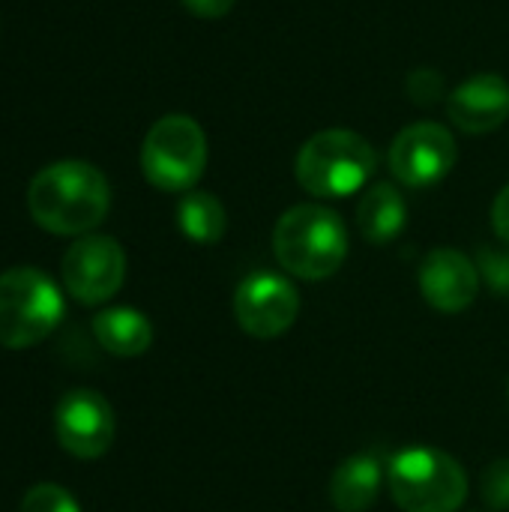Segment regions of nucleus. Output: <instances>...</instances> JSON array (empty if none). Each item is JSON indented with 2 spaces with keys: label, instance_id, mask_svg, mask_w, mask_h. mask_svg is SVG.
Returning <instances> with one entry per match:
<instances>
[{
  "label": "nucleus",
  "instance_id": "7ed1b4c3",
  "mask_svg": "<svg viewBox=\"0 0 509 512\" xmlns=\"http://www.w3.org/2000/svg\"><path fill=\"white\" fill-rule=\"evenodd\" d=\"M375 147L351 129H324L297 153V180L315 198H345L375 174Z\"/></svg>",
  "mask_w": 509,
  "mask_h": 512
},
{
  "label": "nucleus",
  "instance_id": "f8f14e48",
  "mask_svg": "<svg viewBox=\"0 0 509 512\" xmlns=\"http://www.w3.org/2000/svg\"><path fill=\"white\" fill-rule=\"evenodd\" d=\"M447 114L462 132H495L509 117V81L495 72L462 81L447 99Z\"/></svg>",
  "mask_w": 509,
  "mask_h": 512
},
{
  "label": "nucleus",
  "instance_id": "2eb2a0df",
  "mask_svg": "<svg viewBox=\"0 0 509 512\" xmlns=\"http://www.w3.org/2000/svg\"><path fill=\"white\" fill-rule=\"evenodd\" d=\"M408 222V207H405V198L396 186L390 183H378L372 186L360 207H357V225H360V234L375 243V246H384L390 240H396L402 234Z\"/></svg>",
  "mask_w": 509,
  "mask_h": 512
},
{
  "label": "nucleus",
  "instance_id": "aec40b11",
  "mask_svg": "<svg viewBox=\"0 0 509 512\" xmlns=\"http://www.w3.org/2000/svg\"><path fill=\"white\" fill-rule=\"evenodd\" d=\"M198 18H222L234 9L237 0H180Z\"/></svg>",
  "mask_w": 509,
  "mask_h": 512
},
{
  "label": "nucleus",
  "instance_id": "a211bd4d",
  "mask_svg": "<svg viewBox=\"0 0 509 512\" xmlns=\"http://www.w3.org/2000/svg\"><path fill=\"white\" fill-rule=\"evenodd\" d=\"M483 501L492 510H509V459H498L483 474Z\"/></svg>",
  "mask_w": 509,
  "mask_h": 512
},
{
  "label": "nucleus",
  "instance_id": "39448f33",
  "mask_svg": "<svg viewBox=\"0 0 509 512\" xmlns=\"http://www.w3.org/2000/svg\"><path fill=\"white\" fill-rule=\"evenodd\" d=\"M387 489L399 510L456 512L468 498V477L444 450L408 447L390 459Z\"/></svg>",
  "mask_w": 509,
  "mask_h": 512
},
{
  "label": "nucleus",
  "instance_id": "dca6fc26",
  "mask_svg": "<svg viewBox=\"0 0 509 512\" xmlns=\"http://www.w3.org/2000/svg\"><path fill=\"white\" fill-rule=\"evenodd\" d=\"M177 225L192 243H219L225 234V207L210 192H186L177 204Z\"/></svg>",
  "mask_w": 509,
  "mask_h": 512
},
{
  "label": "nucleus",
  "instance_id": "0eeeda50",
  "mask_svg": "<svg viewBox=\"0 0 509 512\" xmlns=\"http://www.w3.org/2000/svg\"><path fill=\"white\" fill-rule=\"evenodd\" d=\"M60 276L66 291L78 303L99 306L111 300L126 279L123 246L105 234H84L66 249L60 261Z\"/></svg>",
  "mask_w": 509,
  "mask_h": 512
},
{
  "label": "nucleus",
  "instance_id": "f257e3e1",
  "mask_svg": "<svg viewBox=\"0 0 509 512\" xmlns=\"http://www.w3.org/2000/svg\"><path fill=\"white\" fill-rule=\"evenodd\" d=\"M27 207L39 228L60 237H78L90 234L105 219L111 207V186L90 162L63 159L30 180Z\"/></svg>",
  "mask_w": 509,
  "mask_h": 512
},
{
  "label": "nucleus",
  "instance_id": "6e6552de",
  "mask_svg": "<svg viewBox=\"0 0 509 512\" xmlns=\"http://www.w3.org/2000/svg\"><path fill=\"white\" fill-rule=\"evenodd\" d=\"M456 138L441 123H414L402 129L390 147V171L411 189L441 183L456 165Z\"/></svg>",
  "mask_w": 509,
  "mask_h": 512
},
{
  "label": "nucleus",
  "instance_id": "f3484780",
  "mask_svg": "<svg viewBox=\"0 0 509 512\" xmlns=\"http://www.w3.org/2000/svg\"><path fill=\"white\" fill-rule=\"evenodd\" d=\"M18 512H81L75 498L54 486V483H39L33 489H27V495L21 498V507Z\"/></svg>",
  "mask_w": 509,
  "mask_h": 512
},
{
  "label": "nucleus",
  "instance_id": "9d476101",
  "mask_svg": "<svg viewBox=\"0 0 509 512\" xmlns=\"http://www.w3.org/2000/svg\"><path fill=\"white\" fill-rule=\"evenodd\" d=\"M300 312L297 288L276 273H252L237 285L234 294V315L237 324L255 339H276L282 336Z\"/></svg>",
  "mask_w": 509,
  "mask_h": 512
},
{
  "label": "nucleus",
  "instance_id": "412c9836",
  "mask_svg": "<svg viewBox=\"0 0 509 512\" xmlns=\"http://www.w3.org/2000/svg\"><path fill=\"white\" fill-rule=\"evenodd\" d=\"M492 225H495V234L509 243V186H504L495 198V207H492Z\"/></svg>",
  "mask_w": 509,
  "mask_h": 512
},
{
  "label": "nucleus",
  "instance_id": "4468645a",
  "mask_svg": "<svg viewBox=\"0 0 509 512\" xmlns=\"http://www.w3.org/2000/svg\"><path fill=\"white\" fill-rule=\"evenodd\" d=\"M93 336L114 357H138L150 348L153 327L147 315H141L138 309L114 306L93 318Z\"/></svg>",
  "mask_w": 509,
  "mask_h": 512
},
{
  "label": "nucleus",
  "instance_id": "f03ea898",
  "mask_svg": "<svg viewBox=\"0 0 509 512\" xmlns=\"http://www.w3.org/2000/svg\"><path fill=\"white\" fill-rule=\"evenodd\" d=\"M273 252L300 279H330L348 255L345 222L330 207L297 204L276 222Z\"/></svg>",
  "mask_w": 509,
  "mask_h": 512
},
{
  "label": "nucleus",
  "instance_id": "20e7f679",
  "mask_svg": "<svg viewBox=\"0 0 509 512\" xmlns=\"http://www.w3.org/2000/svg\"><path fill=\"white\" fill-rule=\"evenodd\" d=\"M63 294L36 267L0 273V348L24 351L48 339L63 321Z\"/></svg>",
  "mask_w": 509,
  "mask_h": 512
},
{
  "label": "nucleus",
  "instance_id": "423d86ee",
  "mask_svg": "<svg viewBox=\"0 0 509 512\" xmlns=\"http://www.w3.org/2000/svg\"><path fill=\"white\" fill-rule=\"evenodd\" d=\"M207 165L204 129L186 114L159 117L141 144V171L162 192L192 189Z\"/></svg>",
  "mask_w": 509,
  "mask_h": 512
},
{
  "label": "nucleus",
  "instance_id": "1a4fd4ad",
  "mask_svg": "<svg viewBox=\"0 0 509 512\" xmlns=\"http://www.w3.org/2000/svg\"><path fill=\"white\" fill-rule=\"evenodd\" d=\"M54 432L60 447L75 459H99L114 444V411L96 390H72L57 402Z\"/></svg>",
  "mask_w": 509,
  "mask_h": 512
},
{
  "label": "nucleus",
  "instance_id": "9b49d317",
  "mask_svg": "<svg viewBox=\"0 0 509 512\" xmlns=\"http://www.w3.org/2000/svg\"><path fill=\"white\" fill-rule=\"evenodd\" d=\"M420 291L438 312H462L477 300L480 270L459 249H435L420 267Z\"/></svg>",
  "mask_w": 509,
  "mask_h": 512
},
{
  "label": "nucleus",
  "instance_id": "6ab92c4d",
  "mask_svg": "<svg viewBox=\"0 0 509 512\" xmlns=\"http://www.w3.org/2000/svg\"><path fill=\"white\" fill-rule=\"evenodd\" d=\"M477 261H480L477 270H480L483 279L492 285V291H495V294H509V252L492 249V246H483Z\"/></svg>",
  "mask_w": 509,
  "mask_h": 512
},
{
  "label": "nucleus",
  "instance_id": "ddd939ff",
  "mask_svg": "<svg viewBox=\"0 0 509 512\" xmlns=\"http://www.w3.org/2000/svg\"><path fill=\"white\" fill-rule=\"evenodd\" d=\"M384 465L369 456L357 453L345 459L330 480V501L339 512H366L381 495L384 486Z\"/></svg>",
  "mask_w": 509,
  "mask_h": 512
}]
</instances>
